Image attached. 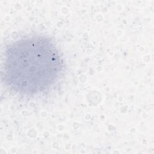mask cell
Instances as JSON below:
<instances>
[{
  "label": "cell",
  "instance_id": "cell-1",
  "mask_svg": "<svg viewBox=\"0 0 154 154\" xmlns=\"http://www.w3.org/2000/svg\"><path fill=\"white\" fill-rule=\"evenodd\" d=\"M64 69L62 55L48 37H24L5 49V81L19 94L34 96L48 91L59 81Z\"/></svg>",
  "mask_w": 154,
  "mask_h": 154
}]
</instances>
